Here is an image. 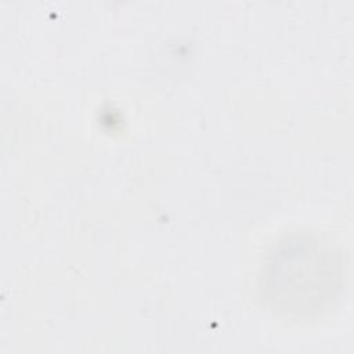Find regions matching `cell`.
Returning a JSON list of instances; mask_svg holds the SVG:
<instances>
[{
	"label": "cell",
	"mask_w": 354,
	"mask_h": 354,
	"mask_svg": "<svg viewBox=\"0 0 354 354\" xmlns=\"http://www.w3.org/2000/svg\"><path fill=\"white\" fill-rule=\"evenodd\" d=\"M346 278L342 249L313 232H293L272 245L260 274L264 303L278 315L307 319L325 311Z\"/></svg>",
	"instance_id": "1"
}]
</instances>
